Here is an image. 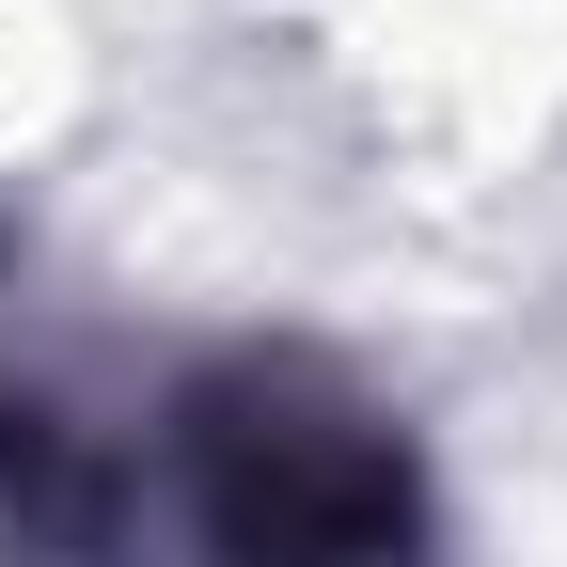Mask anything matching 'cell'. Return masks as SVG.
Masks as SVG:
<instances>
[{
    "mask_svg": "<svg viewBox=\"0 0 567 567\" xmlns=\"http://www.w3.org/2000/svg\"><path fill=\"white\" fill-rule=\"evenodd\" d=\"M174 505H189L205 567H410V536H425L410 442L300 363H237L189 394Z\"/></svg>",
    "mask_w": 567,
    "mask_h": 567,
    "instance_id": "1",
    "label": "cell"
}]
</instances>
